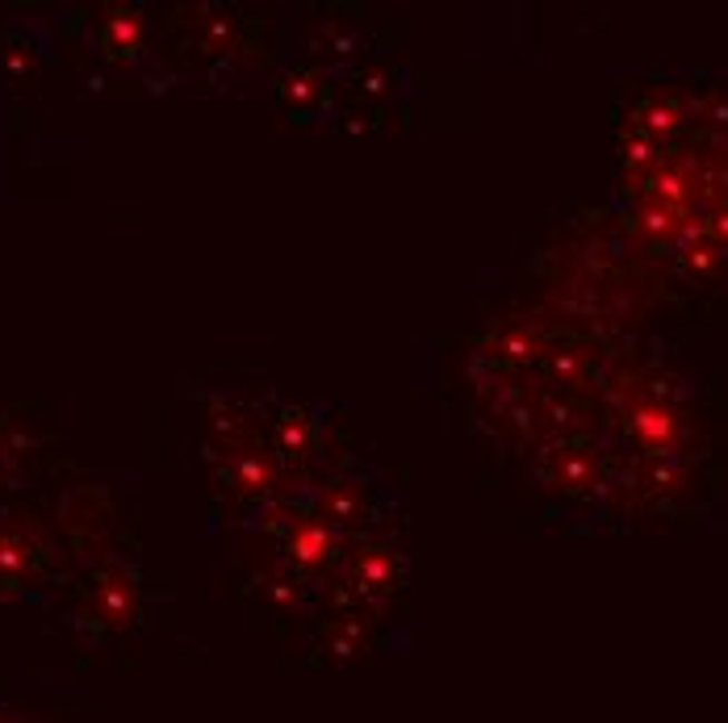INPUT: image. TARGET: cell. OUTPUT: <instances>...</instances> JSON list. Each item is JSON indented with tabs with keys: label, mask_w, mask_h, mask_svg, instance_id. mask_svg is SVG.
<instances>
[{
	"label": "cell",
	"mask_w": 728,
	"mask_h": 723,
	"mask_svg": "<svg viewBox=\"0 0 728 723\" xmlns=\"http://www.w3.org/2000/svg\"><path fill=\"white\" fill-rule=\"evenodd\" d=\"M0 723H35V720H26V715H13V711H0Z\"/></svg>",
	"instance_id": "1"
}]
</instances>
